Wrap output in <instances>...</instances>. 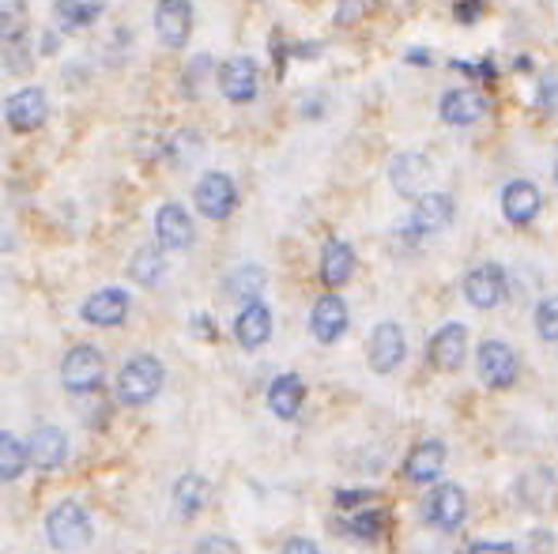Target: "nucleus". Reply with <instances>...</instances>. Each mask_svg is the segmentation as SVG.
Segmentation results:
<instances>
[{"label": "nucleus", "mask_w": 558, "mask_h": 554, "mask_svg": "<svg viewBox=\"0 0 558 554\" xmlns=\"http://www.w3.org/2000/svg\"><path fill=\"white\" fill-rule=\"evenodd\" d=\"M158 389H163V362L155 355H137L117 374V400L125 408H143V403L155 400Z\"/></svg>", "instance_id": "f257e3e1"}, {"label": "nucleus", "mask_w": 558, "mask_h": 554, "mask_svg": "<svg viewBox=\"0 0 558 554\" xmlns=\"http://www.w3.org/2000/svg\"><path fill=\"white\" fill-rule=\"evenodd\" d=\"M46 540L58 551H84L91 543V517L79 502H58L46 517Z\"/></svg>", "instance_id": "f03ea898"}, {"label": "nucleus", "mask_w": 558, "mask_h": 554, "mask_svg": "<svg viewBox=\"0 0 558 554\" xmlns=\"http://www.w3.org/2000/svg\"><path fill=\"white\" fill-rule=\"evenodd\" d=\"M102 374H106V362H102V351H94L91 344L72 347L61 362V382H65L68 392H94L102 385Z\"/></svg>", "instance_id": "7ed1b4c3"}, {"label": "nucleus", "mask_w": 558, "mask_h": 554, "mask_svg": "<svg viewBox=\"0 0 558 554\" xmlns=\"http://www.w3.org/2000/svg\"><path fill=\"white\" fill-rule=\"evenodd\" d=\"M193 201H196V211H201L204 219H215V223H223V219H227L230 211L238 208V189H234V181H230L223 170H208L201 181H196Z\"/></svg>", "instance_id": "20e7f679"}, {"label": "nucleus", "mask_w": 558, "mask_h": 554, "mask_svg": "<svg viewBox=\"0 0 558 554\" xmlns=\"http://www.w3.org/2000/svg\"><path fill=\"white\" fill-rule=\"evenodd\" d=\"M46 117H50V102H46L42 87H23V91H15L12 99H8V106H4L8 129L20 132V137L42 129Z\"/></svg>", "instance_id": "39448f33"}, {"label": "nucleus", "mask_w": 558, "mask_h": 554, "mask_svg": "<svg viewBox=\"0 0 558 554\" xmlns=\"http://www.w3.org/2000/svg\"><path fill=\"white\" fill-rule=\"evenodd\" d=\"M465 355H468V328L460 321L442 324V328L430 336L427 359H430V366L442 370V374H457Z\"/></svg>", "instance_id": "423d86ee"}, {"label": "nucleus", "mask_w": 558, "mask_h": 554, "mask_svg": "<svg viewBox=\"0 0 558 554\" xmlns=\"http://www.w3.org/2000/svg\"><path fill=\"white\" fill-rule=\"evenodd\" d=\"M475 366H480L483 385H491V389H509V385L517 382V374H521L513 347L502 344V339H487V344H480Z\"/></svg>", "instance_id": "0eeeda50"}, {"label": "nucleus", "mask_w": 558, "mask_h": 554, "mask_svg": "<svg viewBox=\"0 0 558 554\" xmlns=\"http://www.w3.org/2000/svg\"><path fill=\"white\" fill-rule=\"evenodd\" d=\"M219 91L227 102H238V106H245V102L257 99L261 91V73L257 65H253L250 57H230L219 65Z\"/></svg>", "instance_id": "6e6552de"}, {"label": "nucleus", "mask_w": 558, "mask_h": 554, "mask_svg": "<svg viewBox=\"0 0 558 554\" xmlns=\"http://www.w3.org/2000/svg\"><path fill=\"white\" fill-rule=\"evenodd\" d=\"M465 298L475 306V310H494V306L506 298V272H502V265H475L472 272L465 275Z\"/></svg>", "instance_id": "1a4fd4ad"}, {"label": "nucleus", "mask_w": 558, "mask_h": 554, "mask_svg": "<svg viewBox=\"0 0 558 554\" xmlns=\"http://www.w3.org/2000/svg\"><path fill=\"white\" fill-rule=\"evenodd\" d=\"M155 30L170 50H181L193 35V0H158Z\"/></svg>", "instance_id": "9d476101"}, {"label": "nucleus", "mask_w": 558, "mask_h": 554, "mask_svg": "<svg viewBox=\"0 0 558 554\" xmlns=\"http://www.w3.org/2000/svg\"><path fill=\"white\" fill-rule=\"evenodd\" d=\"M404 355H408V344H404V328L396 321H381L378 328H373L370 336V366L373 374H393L396 366L404 362Z\"/></svg>", "instance_id": "9b49d317"}, {"label": "nucleus", "mask_w": 558, "mask_h": 554, "mask_svg": "<svg viewBox=\"0 0 558 554\" xmlns=\"http://www.w3.org/2000/svg\"><path fill=\"white\" fill-rule=\"evenodd\" d=\"M347 302L337 295V291H329V295H321L314 302V313H309V332H314L317 344H337L340 336L347 332Z\"/></svg>", "instance_id": "f8f14e48"}, {"label": "nucleus", "mask_w": 558, "mask_h": 554, "mask_svg": "<svg viewBox=\"0 0 558 554\" xmlns=\"http://www.w3.org/2000/svg\"><path fill=\"white\" fill-rule=\"evenodd\" d=\"M79 317H84L87 324H94V328H117V324L129 317V295L117 287L94 291V295L79 306Z\"/></svg>", "instance_id": "ddd939ff"}, {"label": "nucleus", "mask_w": 558, "mask_h": 554, "mask_svg": "<svg viewBox=\"0 0 558 554\" xmlns=\"http://www.w3.org/2000/svg\"><path fill=\"white\" fill-rule=\"evenodd\" d=\"M540 208H544V193H540L532 181L517 178V181H509V185L502 189V216H506L513 227L532 223V219L540 216Z\"/></svg>", "instance_id": "4468645a"}, {"label": "nucleus", "mask_w": 558, "mask_h": 554, "mask_svg": "<svg viewBox=\"0 0 558 554\" xmlns=\"http://www.w3.org/2000/svg\"><path fill=\"white\" fill-rule=\"evenodd\" d=\"M155 237L163 249H189L196 242V227L181 204H163L155 211Z\"/></svg>", "instance_id": "2eb2a0df"}, {"label": "nucleus", "mask_w": 558, "mask_h": 554, "mask_svg": "<svg viewBox=\"0 0 558 554\" xmlns=\"http://www.w3.org/2000/svg\"><path fill=\"white\" fill-rule=\"evenodd\" d=\"M389 181H393V189L401 196H408V201H419L422 189H427V181H430V158L419 155V152L396 155L393 166H389Z\"/></svg>", "instance_id": "dca6fc26"}, {"label": "nucleus", "mask_w": 558, "mask_h": 554, "mask_svg": "<svg viewBox=\"0 0 558 554\" xmlns=\"http://www.w3.org/2000/svg\"><path fill=\"white\" fill-rule=\"evenodd\" d=\"M427 517L434 520L437 528H445V532L460 528V525H465V517H468V498H465V490H460L457 482H442V487H437L434 494H430Z\"/></svg>", "instance_id": "f3484780"}, {"label": "nucleus", "mask_w": 558, "mask_h": 554, "mask_svg": "<svg viewBox=\"0 0 558 554\" xmlns=\"http://www.w3.org/2000/svg\"><path fill=\"white\" fill-rule=\"evenodd\" d=\"M437 114L445 125H475L487 114V94L472 91V87H457V91H445L437 102Z\"/></svg>", "instance_id": "a211bd4d"}, {"label": "nucleus", "mask_w": 558, "mask_h": 554, "mask_svg": "<svg viewBox=\"0 0 558 554\" xmlns=\"http://www.w3.org/2000/svg\"><path fill=\"white\" fill-rule=\"evenodd\" d=\"M453 211H457V204H453L449 193H422L416 208H411V231L416 234L445 231L453 223Z\"/></svg>", "instance_id": "6ab92c4d"}, {"label": "nucleus", "mask_w": 558, "mask_h": 554, "mask_svg": "<svg viewBox=\"0 0 558 554\" xmlns=\"http://www.w3.org/2000/svg\"><path fill=\"white\" fill-rule=\"evenodd\" d=\"M268 336H272V310L265 302H245L234 317V339L245 351H257L268 344Z\"/></svg>", "instance_id": "aec40b11"}, {"label": "nucleus", "mask_w": 558, "mask_h": 554, "mask_svg": "<svg viewBox=\"0 0 558 554\" xmlns=\"http://www.w3.org/2000/svg\"><path fill=\"white\" fill-rule=\"evenodd\" d=\"M321 283L329 291H337V287H344V283L355 275V249L344 242V237H332V242H325V249H321Z\"/></svg>", "instance_id": "412c9836"}, {"label": "nucleus", "mask_w": 558, "mask_h": 554, "mask_svg": "<svg viewBox=\"0 0 558 554\" xmlns=\"http://www.w3.org/2000/svg\"><path fill=\"white\" fill-rule=\"evenodd\" d=\"M68 456V438L58 430V426H38L35 438H30V464L42 472L61 468Z\"/></svg>", "instance_id": "4be33fe9"}, {"label": "nucleus", "mask_w": 558, "mask_h": 554, "mask_svg": "<svg viewBox=\"0 0 558 554\" xmlns=\"http://www.w3.org/2000/svg\"><path fill=\"white\" fill-rule=\"evenodd\" d=\"M208 502H212V482L204 475L189 472L174 482V510H178V517L193 520L201 510H208Z\"/></svg>", "instance_id": "5701e85b"}, {"label": "nucleus", "mask_w": 558, "mask_h": 554, "mask_svg": "<svg viewBox=\"0 0 558 554\" xmlns=\"http://www.w3.org/2000/svg\"><path fill=\"white\" fill-rule=\"evenodd\" d=\"M445 468V446L442 441H419L416 449L408 453V461H404V475H408L411 482H430L437 479Z\"/></svg>", "instance_id": "b1692460"}, {"label": "nucleus", "mask_w": 558, "mask_h": 554, "mask_svg": "<svg viewBox=\"0 0 558 554\" xmlns=\"http://www.w3.org/2000/svg\"><path fill=\"white\" fill-rule=\"evenodd\" d=\"M306 403V385H302L299 374H279L272 385H268V408L279 418H294L299 408Z\"/></svg>", "instance_id": "393cba45"}, {"label": "nucleus", "mask_w": 558, "mask_h": 554, "mask_svg": "<svg viewBox=\"0 0 558 554\" xmlns=\"http://www.w3.org/2000/svg\"><path fill=\"white\" fill-rule=\"evenodd\" d=\"M102 8L94 0H58L53 4V20H58L61 30H79V27H91L99 20Z\"/></svg>", "instance_id": "a878e982"}, {"label": "nucleus", "mask_w": 558, "mask_h": 554, "mask_svg": "<svg viewBox=\"0 0 558 554\" xmlns=\"http://www.w3.org/2000/svg\"><path fill=\"white\" fill-rule=\"evenodd\" d=\"M27 464H30V446H23V441L8 430L0 434V475L12 482V479H20Z\"/></svg>", "instance_id": "bb28decb"}, {"label": "nucleus", "mask_w": 558, "mask_h": 554, "mask_svg": "<svg viewBox=\"0 0 558 554\" xmlns=\"http://www.w3.org/2000/svg\"><path fill=\"white\" fill-rule=\"evenodd\" d=\"M129 275H132V283H140V287H158V280L166 275L163 253H155V249H137V253H132Z\"/></svg>", "instance_id": "cd10ccee"}, {"label": "nucleus", "mask_w": 558, "mask_h": 554, "mask_svg": "<svg viewBox=\"0 0 558 554\" xmlns=\"http://www.w3.org/2000/svg\"><path fill=\"white\" fill-rule=\"evenodd\" d=\"M265 291V272L257 265H245L238 272L227 275V295L230 298H245V302H257V295Z\"/></svg>", "instance_id": "c85d7f7f"}, {"label": "nucleus", "mask_w": 558, "mask_h": 554, "mask_svg": "<svg viewBox=\"0 0 558 554\" xmlns=\"http://www.w3.org/2000/svg\"><path fill=\"white\" fill-rule=\"evenodd\" d=\"M0 35L4 42L27 35V0H0Z\"/></svg>", "instance_id": "c756f323"}, {"label": "nucleus", "mask_w": 558, "mask_h": 554, "mask_svg": "<svg viewBox=\"0 0 558 554\" xmlns=\"http://www.w3.org/2000/svg\"><path fill=\"white\" fill-rule=\"evenodd\" d=\"M385 525H389V513L363 510L355 520H351V536H358V540H378V536L385 532Z\"/></svg>", "instance_id": "7c9ffc66"}, {"label": "nucleus", "mask_w": 558, "mask_h": 554, "mask_svg": "<svg viewBox=\"0 0 558 554\" xmlns=\"http://www.w3.org/2000/svg\"><path fill=\"white\" fill-rule=\"evenodd\" d=\"M536 332L547 344H558V295H547L536 306Z\"/></svg>", "instance_id": "2f4dec72"}, {"label": "nucleus", "mask_w": 558, "mask_h": 554, "mask_svg": "<svg viewBox=\"0 0 558 554\" xmlns=\"http://www.w3.org/2000/svg\"><path fill=\"white\" fill-rule=\"evenodd\" d=\"M30 61H35V50L27 46V35L15 38V42H4V65H8V73L23 76L30 68Z\"/></svg>", "instance_id": "473e14b6"}, {"label": "nucleus", "mask_w": 558, "mask_h": 554, "mask_svg": "<svg viewBox=\"0 0 558 554\" xmlns=\"http://www.w3.org/2000/svg\"><path fill=\"white\" fill-rule=\"evenodd\" d=\"M373 8V0H340L337 4V27H355L366 12Z\"/></svg>", "instance_id": "72a5a7b5"}, {"label": "nucleus", "mask_w": 558, "mask_h": 554, "mask_svg": "<svg viewBox=\"0 0 558 554\" xmlns=\"http://www.w3.org/2000/svg\"><path fill=\"white\" fill-rule=\"evenodd\" d=\"M536 99H540V109H547V114H555V109H558V68L540 76Z\"/></svg>", "instance_id": "f704fd0d"}, {"label": "nucleus", "mask_w": 558, "mask_h": 554, "mask_svg": "<svg viewBox=\"0 0 558 554\" xmlns=\"http://www.w3.org/2000/svg\"><path fill=\"white\" fill-rule=\"evenodd\" d=\"M193 554H238V543L227 540V536H204Z\"/></svg>", "instance_id": "c9c22d12"}, {"label": "nucleus", "mask_w": 558, "mask_h": 554, "mask_svg": "<svg viewBox=\"0 0 558 554\" xmlns=\"http://www.w3.org/2000/svg\"><path fill=\"white\" fill-rule=\"evenodd\" d=\"M453 12H457L460 23H475L483 12V0H453Z\"/></svg>", "instance_id": "e433bc0d"}, {"label": "nucleus", "mask_w": 558, "mask_h": 554, "mask_svg": "<svg viewBox=\"0 0 558 554\" xmlns=\"http://www.w3.org/2000/svg\"><path fill=\"white\" fill-rule=\"evenodd\" d=\"M373 490H337V510H351V505H366Z\"/></svg>", "instance_id": "4c0bfd02"}, {"label": "nucleus", "mask_w": 558, "mask_h": 554, "mask_svg": "<svg viewBox=\"0 0 558 554\" xmlns=\"http://www.w3.org/2000/svg\"><path fill=\"white\" fill-rule=\"evenodd\" d=\"M279 554H321V547H317L314 540H302V536H299V540H287Z\"/></svg>", "instance_id": "58836bf2"}, {"label": "nucleus", "mask_w": 558, "mask_h": 554, "mask_svg": "<svg viewBox=\"0 0 558 554\" xmlns=\"http://www.w3.org/2000/svg\"><path fill=\"white\" fill-rule=\"evenodd\" d=\"M468 554H517L513 543H475Z\"/></svg>", "instance_id": "ea45409f"}, {"label": "nucleus", "mask_w": 558, "mask_h": 554, "mask_svg": "<svg viewBox=\"0 0 558 554\" xmlns=\"http://www.w3.org/2000/svg\"><path fill=\"white\" fill-rule=\"evenodd\" d=\"M408 61H416V65H430V53H408Z\"/></svg>", "instance_id": "a19ab883"}, {"label": "nucleus", "mask_w": 558, "mask_h": 554, "mask_svg": "<svg viewBox=\"0 0 558 554\" xmlns=\"http://www.w3.org/2000/svg\"><path fill=\"white\" fill-rule=\"evenodd\" d=\"M555 181H558V163H555Z\"/></svg>", "instance_id": "79ce46f5"}]
</instances>
